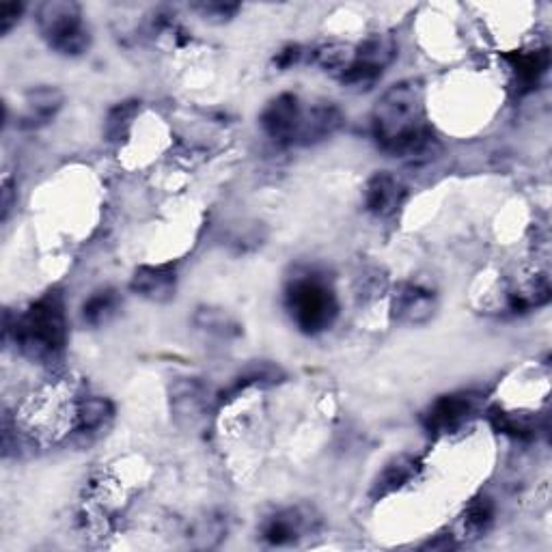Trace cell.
I'll use <instances>...</instances> for the list:
<instances>
[{"instance_id":"27","label":"cell","mask_w":552,"mask_h":552,"mask_svg":"<svg viewBox=\"0 0 552 552\" xmlns=\"http://www.w3.org/2000/svg\"><path fill=\"white\" fill-rule=\"evenodd\" d=\"M24 13L22 3H9L0 7V33L7 35L13 26L20 22V16Z\"/></svg>"},{"instance_id":"2","label":"cell","mask_w":552,"mask_h":552,"mask_svg":"<svg viewBox=\"0 0 552 552\" xmlns=\"http://www.w3.org/2000/svg\"><path fill=\"white\" fill-rule=\"evenodd\" d=\"M13 333L20 352L33 363H52L65 352L67 317L63 296L50 292L24 311L16 324H7V335Z\"/></svg>"},{"instance_id":"11","label":"cell","mask_w":552,"mask_h":552,"mask_svg":"<svg viewBox=\"0 0 552 552\" xmlns=\"http://www.w3.org/2000/svg\"><path fill=\"white\" fill-rule=\"evenodd\" d=\"M65 95L57 87H37L24 95V110L18 119L22 130H39L59 115Z\"/></svg>"},{"instance_id":"13","label":"cell","mask_w":552,"mask_h":552,"mask_svg":"<svg viewBox=\"0 0 552 552\" xmlns=\"http://www.w3.org/2000/svg\"><path fill=\"white\" fill-rule=\"evenodd\" d=\"M207 404V391L197 378H179L171 384V410L177 421H190V425L203 417Z\"/></svg>"},{"instance_id":"24","label":"cell","mask_w":552,"mask_h":552,"mask_svg":"<svg viewBox=\"0 0 552 552\" xmlns=\"http://www.w3.org/2000/svg\"><path fill=\"white\" fill-rule=\"evenodd\" d=\"M225 533H227V524H225L223 518H220V516H205L195 524V529H192L190 537H192V540H197L195 546L212 548L220 540H223Z\"/></svg>"},{"instance_id":"6","label":"cell","mask_w":552,"mask_h":552,"mask_svg":"<svg viewBox=\"0 0 552 552\" xmlns=\"http://www.w3.org/2000/svg\"><path fill=\"white\" fill-rule=\"evenodd\" d=\"M320 527V518L307 507H287L261 522V540L270 546H292Z\"/></svg>"},{"instance_id":"17","label":"cell","mask_w":552,"mask_h":552,"mask_svg":"<svg viewBox=\"0 0 552 552\" xmlns=\"http://www.w3.org/2000/svg\"><path fill=\"white\" fill-rule=\"evenodd\" d=\"M552 296V287L546 274H533L527 281H522L516 289L509 292V309L524 313L531 309H540L548 305Z\"/></svg>"},{"instance_id":"3","label":"cell","mask_w":552,"mask_h":552,"mask_svg":"<svg viewBox=\"0 0 552 552\" xmlns=\"http://www.w3.org/2000/svg\"><path fill=\"white\" fill-rule=\"evenodd\" d=\"M285 307L305 335H320L335 324L339 302L324 274L307 270L296 274L285 289Z\"/></svg>"},{"instance_id":"15","label":"cell","mask_w":552,"mask_h":552,"mask_svg":"<svg viewBox=\"0 0 552 552\" xmlns=\"http://www.w3.org/2000/svg\"><path fill=\"white\" fill-rule=\"evenodd\" d=\"M397 57V41L391 33H376L367 37L361 46L354 50V61L361 63L378 74H384Z\"/></svg>"},{"instance_id":"18","label":"cell","mask_w":552,"mask_h":552,"mask_svg":"<svg viewBox=\"0 0 552 552\" xmlns=\"http://www.w3.org/2000/svg\"><path fill=\"white\" fill-rule=\"evenodd\" d=\"M115 408L108 402L106 397H82L80 402L74 406V427L78 432H98L102 427L113 419Z\"/></svg>"},{"instance_id":"9","label":"cell","mask_w":552,"mask_h":552,"mask_svg":"<svg viewBox=\"0 0 552 552\" xmlns=\"http://www.w3.org/2000/svg\"><path fill=\"white\" fill-rule=\"evenodd\" d=\"M404 201L406 186L402 184V179L389 171H380L371 177L363 192L365 210L378 218L393 216L404 205Z\"/></svg>"},{"instance_id":"5","label":"cell","mask_w":552,"mask_h":552,"mask_svg":"<svg viewBox=\"0 0 552 552\" xmlns=\"http://www.w3.org/2000/svg\"><path fill=\"white\" fill-rule=\"evenodd\" d=\"M477 402L479 399L473 393H451L438 397L423 414L425 430L436 436L455 434L475 417Z\"/></svg>"},{"instance_id":"25","label":"cell","mask_w":552,"mask_h":552,"mask_svg":"<svg viewBox=\"0 0 552 552\" xmlns=\"http://www.w3.org/2000/svg\"><path fill=\"white\" fill-rule=\"evenodd\" d=\"M195 322H197L199 328L210 330V333H218V335H223V337H227L233 328H238L223 311H214V309L199 311Z\"/></svg>"},{"instance_id":"4","label":"cell","mask_w":552,"mask_h":552,"mask_svg":"<svg viewBox=\"0 0 552 552\" xmlns=\"http://www.w3.org/2000/svg\"><path fill=\"white\" fill-rule=\"evenodd\" d=\"M37 29L48 46L63 57H80L91 48V31L74 0H48L39 5Z\"/></svg>"},{"instance_id":"1","label":"cell","mask_w":552,"mask_h":552,"mask_svg":"<svg viewBox=\"0 0 552 552\" xmlns=\"http://www.w3.org/2000/svg\"><path fill=\"white\" fill-rule=\"evenodd\" d=\"M371 130L386 154L421 162L434 158L438 138L425 123V89L421 80H402L389 87L371 113Z\"/></svg>"},{"instance_id":"14","label":"cell","mask_w":552,"mask_h":552,"mask_svg":"<svg viewBox=\"0 0 552 552\" xmlns=\"http://www.w3.org/2000/svg\"><path fill=\"white\" fill-rule=\"evenodd\" d=\"M507 61L512 63L518 89L522 93H529V91L540 87L542 78L546 76L548 67H550V52L546 48L529 50V52H514V54H509Z\"/></svg>"},{"instance_id":"8","label":"cell","mask_w":552,"mask_h":552,"mask_svg":"<svg viewBox=\"0 0 552 552\" xmlns=\"http://www.w3.org/2000/svg\"><path fill=\"white\" fill-rule=\"evenodd\" d=\"M302 102L294 93H283L274 98L261 113V128L272 138L274 143L283 147L296 145V134L302 119Z\"/></svg>"},{"instance_id":"7","label":"cell","mask_w":552,"mask_h":552,"mask_svg":"<svg viewBox=\"0 0 552 552\" xmlns=\"http://www.w3.org/2000/svg\"><path fill=\"white\" fill-rule=\"evenodd\" d=\"M438 309V298L434 289L421 283H402L395 287L391 298V315L397 324L425 326L432 322Z\"/></svg>"},{"instance_id":"19","label":"cell","mask_w":552,"mask_h":552,"mask_svg":"<svg viewBox=\"0 0 552 552\" xmlns=\"http://www.w3.org/2000/svg\"><path fill=\"white\" fill-rule=\"evenodd\" d=\"M494 503L488 496H477L468 507L464 509V514L460 518V533L458 537L462 540H479V537L486 535L494 522Z\"/></svg>"},{"instance_id":"22","label":"cell","mask_w":552,"mask_h":552,"mask_svg":"<svg viewBox=\"0 0 552 552\" xmlns=\"http://www.w3.org/2000/svg\"><path fill=\"white\" fill-rule=\"evenodd\" d=\"M136 113H138V102H123L110 110L106 117V123H104V134L108 141L117 143V141H121V138H126L132 128V121H134Z\"/></svg>"},{"instance_id":"20","label":"cell","mask_w":552,"mask_h":552,"mask_svg":"<svg viewBox=\"0 0 552 552\" xmlns=\"http://www.w3.org/2000/svg\"><path fill=\"white\" fill-rule=\"evenodd\" d=\"M119 309V296L115 289H100V292H95L87 302L85 307H82V317H85V322L89 326H102L106 322H110L115 317Z\"/></svg>"},{"instance_id":"26","label":"cell","mask_w":552,"mask_h":552,"mask_svg":"<svg viewBox=\"0 0 552 552\" xmlns=\"http://www.w3.org/2000/svg\"><path fill=\"white\" fill-rule=\"evenodd\" d=\"M192 9L199 11L203 20L223 24V22H227V20H231L233 16H236V13L240 11V5H231V3H203V5H195Z\"/></svg>"},{"instance_id":"12","label":"cell","mask_w":552,"mask_h":552,"mask_svg":"<svg viewBox=\"0 0 552 552\" xmlns=\"http://www.w3.org/2000/svg\"><path fill=\"white\" fill-rule=\"evenodd\" d=\"M177 274L173 264L164 266H141L130 281V289L134 294L143 296L154 302H167L175 296Z\"/></svg>"},{"instance_id":"28","label":"cell","mask_w":552,"mask_h":552,"mask_svg":"<svg viewBox=\"0 0 552 552\" xmlns=\"http://www.w3.org/2000/svg\"><path fill=\"white\" fill-rule=\"evenodd\" d=\"M302 57V52H300V46H287L285 50H281L279 54H276V67H281V69H289L292 65L298 63V59Z\"/></svg>"},{"instance_id":"10","label":"cell","mask_w":552,"mask_h":552,"mask_svg":"<svg viewBox=\"0 0 552 552\" xmlns=\"http://www.w3.org/2000/svg\"><path fill=\"white\" fill-rule=\"evenodd\" d=\"M343 126V113L333 102H320L302 110L296 145H315L335 136Z\"/></svg>"},{"instance_id":"23","label":"cell","mask_w":552,"mask_h":552,"mask_svg":"<svg viewBox=\"0 0 552 552\" xmlns=\"http://www.w3.org/2000/svg\"><path fill=\"white\" fill-rule=\"evenodd\" d=\"M492 423L501 434H509L516 438H531L537 427L529 414H516V412H494Z\"/></svg>"},{"instance_id":"21","label":"cell","mask_w":552,"mask_h":552,"mask_svg":"<svg viewBox=\"0 0 552 552\" xmlns=\"http://www.w3.org/2000/svg\"><path fill=\"white\" fill-rule=\"evenodd\" d=\"M354 50L350 44H339V41H333V44H324L313 52V63L317 67H322L324 72L341 76L348 65L354 61Z\"/></svg>"},{"instance_id":"16","label":"cell","mask_w":552,"mask_h":552,"mask_svg":"<svg viewBox=\"0 0 552 552\" xmlns=\"http://www.w3.org/2000/svg\"><path fill=\"white\" fill-rule=\"evenodd\" d=\"M417 471H419V464L417 460L410 458V455H399V458H393L382 468V473L374 483V490H371V496H374L376 501L384 499V496L404 488L412 477H417Z\"/></svg>"},{"instance_id":"29","label":"cell","mask_w":552,"mask_h":552,"mask_svg":"<svg viewBox=\"0 0 552 552\" xmlns=\"http://www.w3.org/2000/svg\"><path fill=\"white\" fill-rule=\"evenodd\" d=\"M13 210V182H11V177L7 175L3 179V223L9 218Z\"/></svg>"}]
</instances>
